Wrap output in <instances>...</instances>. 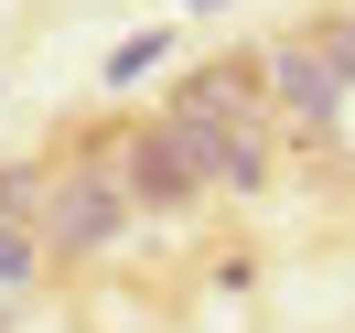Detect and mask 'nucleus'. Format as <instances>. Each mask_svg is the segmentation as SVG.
<instances>
[{"instance_id": "obj_1", "label": "nucleus", "mask_w": 355, "mask_h": 333, "mask_svg": "<svg viewBox=\"0 0 355 333\" xmlns=\"http://www.w3.org/2000/svg\"><path fill=\"white\" fill-rule=\"evenodd\" d=\"M130 183H119V161H76V172L44 183V215H33V237H44V258H97V247L130 237Z\"/></svg>"}, {"instance_id": "obj_2", "label": "nucleus", "mask_w": 355, "mask_h": 333, "mask_svg": "<svg viewBox=\"0 0 355 333\" xmlns=\"http://www.w3.org/2000/svg\"><path fill=\"white\" fill-rule=\"evenodd\" d=\"M259 87H269V108L291 118V129H323L334 108H345V87H355V33H323V44H280L259 65Z\"/></svg>"}, {"instance_id": "obj_3", "label": "nucleus", "mask_w": 355, "mask_h": 333, "mask_svg": "<svg viewBox=\"0 0 355 333\" xmlns=\"http://www.w3.org/2000/svg\"><path fill=\"white\" fill-rule=\"evenodd\" d=\"M259 108H269L259 65H194L173 87V118H237V129H259Z\"/></svg>"}, {"instance_id": "obj_4", "label": "nucleus", "mask_w": 355, "mask_h": 333, "mask_svg": "<svg viewBox=\"0 0 355 333\" xmlns=\"http://www.w3.org/2000/svg\"><path fill=\"white\" fill-rule=\"evenodd\" d=\"M33 280H44V237H33V226H11V215H0V301H22Z\"/></svg>"}, {"instance_id": "obj_5", "label": "nucleus", "mask_w": 355, "mask_h": 333, "mask_svg": "<svg viewBox=\"0 0 355 333\" xmlns=\"http://www.w3.org/2000/svg\"><path fill=\"white\" fill-rule=\"evenodd\" d=\"M173 65V22H151V33H130V44L108 54V87H140V75H162Z\"/></svg>"}]
</instances>
